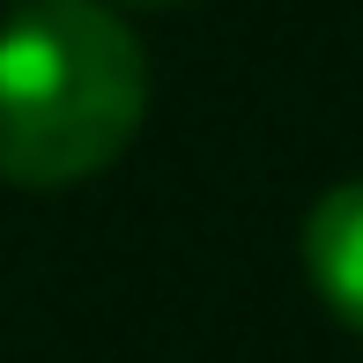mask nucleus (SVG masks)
Here are the masks:
<instances>
[{"label":"nucleus","mask_w":363,"mask_h":363,"mask_svg":"<svg viewBox=\"0 0 363 363\" xmlns=\"http://www.w3.org/2000/svg\"><path fill=\"white\" fill-rule=\"evenodd\" d=\"M148 111L141 38L111 0H15L0 15V178L60 193L111 171Z\"/></svg>","instance_id":"nucleus-1"},{"label":"nucleus","mask_w":363,"mask_h":363,"mask_svg":"<svg viewBox=\"0 0 363 363\" xmlns=\"http://www.w3.org/2000/svg\"><path fill=\"white\" fill-rule=\"evenodd\" d=\"M111 8H186V0H111Z\"/></svg>","instance_id":"nucleus-3"},{"label":"nucleus","mask_w":363,"mask_h":363,"mask_svg":"<svg viewBox=\"0 0 363 363\" xmlns=\"http://www.w3.org/2000/svg\"><path fill=\"white\" fill-rule=\"evenodd\" d=\"M296 252H304V274L326 296V311L349 334H363V178H341L334 193H319Z\"/></svg>","instance_id":"nucleus-2"}]
</instances>
